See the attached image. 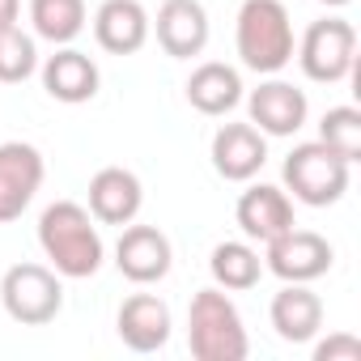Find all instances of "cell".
<instances>
[{
  "instance_id": "6da1fadb",
  "label": "cell",
  "mask_w": 361,
  "mask_h": 361,
  "mask_svg": "<svg viewBox=\"0 0 361 361\" xmlns=\"http://www.w3.org/2000/svg\"><path fill=\"white\" fill-rule=\"evenodd\" d=\"M39 247L51 259V268L68 281H85L102 268V234L90 217V209L73 200H56L39 217Z\"/></svg>"
},
{
  "instance_id": "7a4b0ae2",
  "label": "cell",
  "mask_w": 361,
  "mask_h": 361,
  "mask_svg": "<svg viewBox=\"0 0 361 361\" xmlns=\"http://www.w3.org/2000/svg\"><path fill=\"white\" fill-rule=\"evenodd\" d=\"M234 43L251 73H268V77L281 73L298 51L289 9L281 0H243L238 22H234Z\"/></svg>"
},
{
  "instance_id": "3957f363",
  "label": "cell",
  "mask_w": 361,
  "mask_h": 361,
  "mask_svg": "<svg viewBox=\"0 0 361 361\" xmlns=\"http://www.w3.org/2000/svg\"><path fill=\"white\" fill-rule=\"evenodd\" d=\"M188 344L196 361H243L247 357V327L238 306L226 289H200L188 310Z\"/></svg>"
},
{
  "instance_id": "277c9868",
  "label": "cell",
  "mask_w": 361,
  "mask_h": 361,
  "mask_svg": "<svg viewBox=\"0 0 361 361\" xmlns=\"http://www.w3.org/2000/svg\"><path fill=\"white\" fill-rule=\"evenodd\" d=\"M348 166L340 153H331L323 140H306L285 157V188L293 192V200L310 204V209H327L348 192Z\"/></svg>"
},
{
  "instance_id": "5b68a950",
  "label": "cell",
  "mask_w": 361,
  "mask_h": 361,
  "mask_svg": "<svg viewBox=\"0 0 361 361\" xmlns=\"http://www.w3.org/2000/svg\"><path fill=\"white\" fill-rule=\"evenodd\" d=\"M0 302L5 314L22 327H43L64 310V285L56 268L43 264H13L0 281Z\"/></svg>"
},
{
  "instance_id": "8992f818",
  "label": "cell",
  "mask_w": 361,
  "mask_h": 361,
  "mask_svg": "<svg viewBox=\"0 0 361 361\" xmlns=\"http://www.w3.org/2000/svg\"><path fill=\"white\" fill-rule=\"evenodd\" d=\"M298 64L319 85L344 81L353 73V64H357V30H353V22L323 18V22L306 26V35L298 43Z\"/></svg>"
},
{
  "instance_id": "52a82bcc",
  "label": "cell",
  "mask_w": 361,
  "mask_h": 361,
  "mask_svg": "<svg viewBox=\"0 0 361 361\" xmlns=\"http://www.w3.org/2000/svg\"><path fill=\"white\" fill-rule=\"evenodd\" d=\"M268 251H264V264H268V272H276L285 285H310V281H319V276H327L331 272V259H336V251H331V243L323 238V234H314V230H285V234H276L272 243H264Z\"/></svg>"
},
{
  "instance_id": "ba28073f",
  "label": "cell",
  "mask_w": 361,
  "mask_h": 361,
  "mask_svg": "<svg viewBox=\"0 0 361 361\" xmlns=\"http://www.w3.org/2000/svg\"><path fill=\"white\" fill-rule=\"evenodd\" d=\"M43 174H47V166L35 145H26V140L0 145V226L18 221L30 209L35 192L43 188Z\"/></svg>"
},
{
  "instance_id": "9c48e42d",
  "label": "cell",
  "mask_w": 361,
  "mask_h": 361,
  "mask_svg": "<svg viewBox=\"0 0 361 361\" xmlns=\"http://www.w3.org/2000/svg\"><path fill=\"white\" fill-rule=\"evenodd\" d=\"M170 238L157 226H123L119 243H115V268L132 281V285H153L170 272Z\"/></svg>"
},
{
  "instance_id": "30bf717a",
  "label": "cell",
  "mask_w": 361,
  "mask_h": 361,
  "mask_svg": "<svg viewBox=\"0 0 361 361\" xmlns=\"http://www.w3.org/2000/svg\"><path fill=\"white\" fill-rule=\"evenodd\" d=\"M149 30H157V43L170 60H192L209 47V13L200 0H161Z\"/></svg>"
},
{
  "instance_id": "8fae6325",
  "label": "cell",
  "mask_w": 361,
  "mask_h": 361,
  "mask_svg": "<svg viewBox=\"0 0 361 361\" xmlns=\"http://www.w3.org/2000/svg\"><path fill=\"white\" fill-rule=\"evenodd\" d=\"M145 204V188H140V178L123 166H102L94 178H90V217L102 221V226H128L136 221Z\"/></svg>"
},
{
  "instance_id": "7c38bea8",
  "label": "cell",
  "mask_w": 361,
  "mask_h": 361,
  "mask_svg": "<svg viewBox=\"0 0 361 361\" xmlns=\"http://www.w3.org/2000/svg\"><path fill=\"white\" fill-rule=\"evenodd\" d=\"M268 161V140L255 123H226L213 136V170L226 183H247Z\"/></svg>"
},
{
  "instance_id": "4fadbf2b",
  "label": "cell",
  "mask_w": 361,
  "mask_h": 361,
  "mask_svg": "<svg viewBox=\"0 0 361 361\" xmlns=\"http://www.w3.org/2000/svg\"><path fill=\"white\" fill-rule=\"evenodd\" d=\"M306 111H310L306 94L289 81H264L247 98V115L264 136H293L306 123Z\"/></svg>"
},
{
  "instance_id": "5bb4252c",
  "label": "cell",
  "mask_w": 361,
  "mask_h": 361,
  "mask_svg": "<svg viewBox=\"0 0 361 361\" xmlns=\"http://www.w3.org/2000/svg\"><path fill=\"white\" fill-rule=\"evenodd\" d=\"M234 217H238L243 234L255 238V243H272L276 234H285V230L298 226V221H293V200H289L281 188H272V183L247 188V192L238 196Z\"/></svg>"
},
{
  "instance_id": "9a60e30c",
  "label": "cell",
  "mask_w": 361,
  "mask_h": 361,
  "mask_svg": "<svg viewBox=\"0 0 361 361\" xmlns=\"http://www.w3.org/2000/svg\"><path fill=\"white\" fill-rule=\"evenodd\" d=\"M94 39L111 56H132L149 43V13L140 0H102L94 13Z\"/></svg>"
},
{
  "instance_id": "2e32d148",
  "label": "cell",
  "mask_w": 361,
  "mask_h": 361,
  "mask_svg": "<svg viewBox=\"0 0 361 361\" xmlns=\"http://www.w3.org/2000/svg\"><path fill=\"white\" fill-rule=\"evenodd\" d=\"M115 327H119V340H123L132 353H157V348H166L174 323H170V306H166L161 298H153V293H132V298L119 306Z\"/></svg>"
},
{
  "instance_id": "e0dca14e",
  "label": "cell",
  "mask_w": 361,
  "mask_h": 361,
  "mask_svg": "<svg viewBox=\"0 0 361 361\" xmlns=\"http://www.w3.org/2000/svg\"><path fill=\"white\" fill-rule=\"evenodd\" d=\"M98 64L77 51V47H60L56 56H47L43 64V90L56 98V102H68V106H81L98 94Z\"/></svg>"
},
{
  "instance_id": "ac0fdd59",
  "label": "cell",
  "mask_w": 361,
  "mask_h": 361,
  "mask_svg": "<svg viewBox=\"0 0 361 361\" xmlns=\"http://www.w3.org/2000/svg\"><path fill=\"white\" fill-rule=\"evenodd\" d=\"M268 314H272L276 336L289 340V344H306V340H314L319 327H323V302H319V293L306 289V285H285V289L272 298V310H268Z\"/></svg>"
},
{
  "instance_id": "d6986e66",
  "label": "cell",
  "mask_w": 361,
  "mask_h": 361,
  "mask_svg": "<svg viewBox=\"0 0 361 361\" xmlns=\"http://www.w3.org/2000/svg\"><path fill=\"white\" fill-rule=\"evenodd\" d=\"M188 102L200 115H230L243 102V77H238V68H230L221 60L200 64L188 77Z\"/></svg>"
},
{
  "instance_id": "ffe728a7",
  "label": "cell",
  "mask_w": 361,
  "mask_h": 361,
  "mask_svg": "<svg viewBox=\"0 0 361 361\" xmlns=\"http://www.w3.org/2000/svg\"><path fill=\"white\" fill-rule=\"evenodd\" d=\"M209 272L217 281V289H230V293H243V289H255L259 276H264V259L251 243H217L213 255H209Z\"/></svg>"
},
{
  "instance_id": "44dd1931",
  "label": "cell",
  "mask_w": 361,
  "mask_h": 361,
  "mask_svg": "<svg viewBox=\"0 0 361 361\" xmlns=\"http://www.w3.org/2000/svg\"><path fill=\"white\" fill-rule=\"evenodd\" d=\"M30 22L39 39L68 47L85 30V0H30Z\"/></svg>"
},
{
  "instance_id": "7402d4cb",
  "label": "cell",
  "mask_w": 361,
  "mask_h": 361,
  "mask_svg": "<svg viewBox=\"0 0 361 361\" xmlns=\"http://www.w3.org/2000/svg\"><path fill=\"white\" fill-rule=\"evenodd\" d=\"M319 140L340 153L344 161H357L361 157V111L357 106H331L319 123Z\"/></svg>"
},
{
  "instance_id": "603a6c76",
  "label": "cell",
  "mask_w": 361,
  "mask_h": 361,
  "mask_svg": "<svg viewBox=\"0 0 361 361\" xmlns=\"http://www.w3.org/2000/svg\"><path fill=\"white\" fill-rule=\"evenodd\" d=\"M39 68V47L30 35H22L18 26L9 30H0V81L5 85H18L26 77H35Z\"/></svg>"
},
{
  "instance_id": "cb8c5ba5",
  "label": "cell",
  "mask_w": 361,
  "mask_h": 361,
  "mask_svg": "<svg viewBox=\"0 0 361 361\" xmlns=\"http://www.w3.org/2000/svg\"><path fill=\"white\" fill-rule=\"evenodd\" d=\"M314 361H361V340L348 331H336L323 344H314Z\"/></svg>"
},
{
  "instance_id": "d4e9b609",
  "label": "cell",
  "mask_w": 361,
  "mask_h": 361,
  "mask_svg": "<svg viewBox=\"0 0 361 361\" xmlns=\"http://www.w3.org/2000/svg\"><path fill=\"white\" fill-rule=\"evenodd\" d=\"M18 13H22V0H0V30L18 26Z\"/></svg>"
},
{
  "instance_id": "484cf974",
  "label": "cell",
  "mask_w": 361,
  "mask_h": 361,
  "mask_svg": "<svg viewBox=\"0 0 361 361\" xmlns=\"http://www.w3.org/2000/svg\"><path fill=\"white\" fill-rule=\"evenodd\" d=\"M323 5H331V9H340V5H348V0H323Z\"/></svg>"
}]
</instances>
